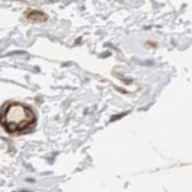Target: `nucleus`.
Listing matches in <instances>:
<instances>
[{"mask_svg": "<svg viewBox=\"0 0 192 192\" xmlns=\"http://www.w3.org/2000/svg\"><path fill=\"white\" fill-rule=\"evenodd\" d=\"M0 122L7 132L20 133L30 129L35 124L36 115L29 107L14 102L3 109Z\"/></svg>", "mask_w": 192, "mask_h": 192, "instance_id": "obj_1", "label": "nucleus"}, {"mask_svg": "<svg viewBox=\"0 0 192 192\" xmlns=\"http://www.w3.org/2000/svg\"><path fill=\"white\" fill-rule=\"evenodd\" d=\"M28 18L33 22H42L46 19V17L41 12H33L28 16Z\"/></svg>", "mask_w": 192, "mask_h": 192, "instance_id": "obj_2", "label": "nucleus"}]
</instances>
